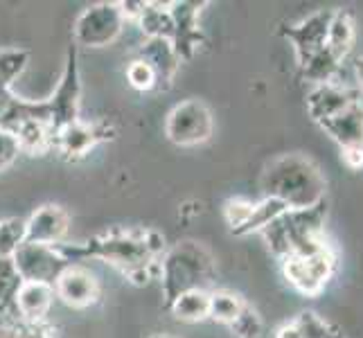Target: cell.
<instances>
[{
	"instance_id": "cell-18",
	"label": "cell",
	"mask_w": 363,
	"mask_h": 338,
	"mask_svg": "<svg viewBox=\"0 0 363 338\" xmlns=\"http://www.w3.org/2000/svg\"><path fill=\"white\" fill-rule=\"evenodd\" d=\"M11 133L16 135L21 154L45 156L50 152H55V133L50 129L48 122H41V120L21 122Z\"/></svg>"
},
{
	"instance_id": "cell-6",
	"label": "cell",
	"mask_w": 363,
	"mask_h": 338,
	"mask_svg": "<svg viewBox=\"0 0 363 338\" xmlns=\"http://www.w3.org/2000/svg\"><path fill=\"white\" fill-rule=\"evenodd\" d=\"M124 30V18L118 3H95L86 7L72 25L74 45L99 50L118 41Z\"/></svg>"
},
{
	"instance_id": "cell-33",
	"label": "cell",
	"mask_w": 363,
	"mask_h": 338,
	"mask_svg": "<svg viewBox=\"0 0 363 338\" xmlns=\"http://www.w3.org/2000/svg\"><path fill=\"white\" fill-rule=\"evenodd\" d=\"M18 156H21V147H18L16 135L7 129H0V171L9 169Z\"/></svg>"
},
{
	"instance_id": "cell-32",
	"label": "cell",
	"mask_w": 363,
	"mask_h": 338,
	"mask_svg": "<svg viewBox=\"0 0 363 338\" xmlns=\"http://www.w3.org/2000/svg\"><path fill=\"white\" fill-rule=\"evenodd\" d=\"M253 208H255V203L248 201V198H228V201L223 203V219H226V223L230 225L233 235L250 219Z\"/></svg>"
},
{
	"instance_id": "cell-5",
	"label": "cell",
	"mask_w": 363,
	"mask_h": 338,
	"mask_svg": "<svg viewBox=\"0 0 363 338\" xmlns=\"http://www.w3.org/2000/svg\"><path fill=\"white\" fill-rule=\"evenodd\" d=\"M82 74H79V55L77 45L68 47L64 72L57 84L55 93L45 102L50 108V129L52 133H59L68 124L79 122V108H82Z\"/></svg>"
},
{
	"instance_id": "cell-3",
	"label": "cell",
	"mask_w": 363,
	"mask_h": 338,
	"mask_svg": "<svg viewBox=\"0 0 363 338\" xmlns=\"http://www.w3.org/2000/svg\"><path fill=\"white\" fill-rule=\"evenodd\" d=\"M212 275H215V257L203 244L185 240L169 246L158 261V280L165 309L185 291L206 289Z\"/></svg>"
},
{
	"instance_id": "cell-30",
	"label": "cell",
	"mask_w": 363,
	"mask_h": 338,
	"mask_svg": "<svg viewBox=\"0 0 363 338\" xmlns=\"http://www.w3.org/2000/svg\"><path fill=\"white\" fill-rule=\"evenodd\" d=\"M228 327L233 329V334L237 338H259L262 332H264V322H262L259 314L250 307V305H244V309L240 311V316H237Z\"/></svg>"
},
{
	"instance_id": "cell-21",
	"label": "cell",
	"mask_w": 363,
	"mask_h": 338,
	"mask_svg": "<svg viewBox=\"0 0 363 338\" xmlns=\"http://www.w3.org/2000/svg\"><path fill=\"white\" fill-rule=\"evenodd\" d=\"M0 338H57V327L50 320L28 322L11 311H0Z\"/></svg>"
},
{
	"instance_id": "cell-9",
	"label": "cell",
	"mask_w": 363,
	"mask_h": 338,
	"mask_svg": "<svg viewBox=\"0 0 363 338\" xmlns=\"http://www.w3.org/2000/svg\"><path fill=\"white\" fill-rule=\"evenodd\" d=\"M203 7H208L206 0H201V3L199 0H172L169 3V14L174 23L172 45L181 61H190L206 41V34L199 25Z\"/></svg>"
},
{
	"instance_id": "cell-1",
	"label": "cell",
	"mask_w": 363,
	"mask_h": 338,
	"mask_svg": "<svg viewBox=\"0 0 363 338\" xmlns=\"http://www.w3.org/2000/svg\"><path fill=\"white\" fill-rule=\"evenodd\" d=\"M167 242L158 230H108L99 232L84 244H59L57 250L70 264H79L84 259H102L116 266L124 278L135 286H145L158 280V261L165 255Z\"/></svg>"
},
{
	"instance_id": "cell-23",
	"label": "cell",
	"mask_w": 363,
	"mask_h": 338,
	"mask_svg": "<svg viewBox=\"0 0 363 338\" xmlns=\"http://www.w3.org/2000/svg\"><path fill=\"white\" fill-rule=\"evenodd\" d=\"M286 212H289V208H286V203H282L280 198L264 196L259 203H255L253 215H250V219L235 232V237H244V235H253V232L267 230L273 221H278L282 215H286Z\"/></svg>"
},
{
	"instance_id": "cell-31",
	"label": "cell",
	"mask_w": 363,
	"mask_h": 338,
	"mask_svg": "<svg viewBox=\"0 0 363 338\" xmlns=\"http://www.w3.org/2000/svg\"><path fill=\"white\" fill-rule=\"evenodd\" d=\"M127 81L133 91L138 93H152L156 91V74L154 70L149 68L143 59H133L129 61V66H127Z\"/></svg>"
},
{
	"instance_id": "cell-2",
	"label": "cell",
	"mask_w": 363,
	"mask_h": 338,
	"mask_svg": "<svg viewBox=\"0 0 363 338\" xmlns=\"http://www.w3.org/2000/svg\"><path fill=\"white\" fill-rule=\"evenodd\" d=\"M267 196L280 198L289 210H307L325 201V179L305 156L286 154L269 162L262 176Z\"/></svg>"
},
{
	"instance_id": "cell-7",
	"label": "cell",
	"mask_w": 363,
	"mask_h": 338,
	"mask_svg": "<svg viewBox=\"0 0 363 338\" xmlns=\"http://www.w3.org/2000/svg\"><path fill=\"white\" fill-rule=\"evenodd\" d=\"M14 269L21 282H43L55 284L57 278L64 273L70 261L59 253L57 246H41V244H23L16 255L11 257Z\"/></svg>"
},
{
	"instance_id": "cell-4",
	"label": "cell",
	"mask_w": 363,
	"mask_h": 338,
	"mask_svg": "<svg viewBox=\"0 0 363 338\" xmlns=\"http://www.w3.org/2000/svg\"><path fill=\"white\" fill-rule=\"evenodd\" d=\"M215 133V118L201 99H185L165 118V135L177 147H199Z\"/></svg>"
},
{
	"instance_id": "cell-16",
	"label": "cell",
	"mask_w": 363,
	"mask_h": 338,
	"mask_svg": "<svg viewBox=\"0 0 363 338\" xmlns=\"http://www.w3.org/2000/svg\"><path fill=\"white\" fill-rule=\"evenodd\" d=\"M55 286L43 282H21L14 295V314L28 322L48 320L50 309L55 305Z\"/></svg>"
},
{
	"instance_id": "cell-29",
	"label": "cell",
	"mask_w": 363,
	"mask_h": 338,
	"mask_svg": "<svg viewBox=\"0 0 363 338\" xmlns=\"http://www.w3.org/2000/svg\"><path fill=\"white\" fill-rule=\"evenodd\" d=\"M294 327L298 329L300 338H341L332 329V325L318 318L314 311H303L294 320Z\"/></svg>"
},
{
	"instance_id": "cell-36",
	"label": "cell",
	"mask_w": 363,
	"mask_h": 338,
	"mask_svg": "<svg viewBox=\"0 0 363 338\" xmlns=\"http://www.w3.org/2000/svg\"><path fill=\"white\" fill-rule=\"evenodd\" d=\"M278 338H300V334L294 327V322H289V325H284V327L278 332Z\"/></svg>"
},
{
	"instance_id": "cell-20",
	"label": "cell",
	"mask_w": 363,
	"mask_h": 338,
	"mask_svg": "<svg viewBox=\"0 0 363 338\" xmlns=\"http://www.w3.org/2000/svg\"><path fill=\"white\" fill-rule=\"evenodd\" d=\"M167 311L181 322H201L210 318V291L206 289L185 291L167 307Z\"/></svg>"
},
{
	"instance_id": "cell-37",
	"label": "cell",
	"mask_w": 363,
	"mask_h": 338,
	"mask_svg": "<svg viewBox=\"0 0 363 338\" xmlns=\"http://www.w3.org/2000/svg\"><path fill=\"white\" fill-rule=\"evenodd\" d=\"M354 74H357V81H359V91L363 93V57H359L354 61Z\"/></svg>"
},
{
	"instance_id": "cell-39",
	"label": "cell",
	"mask_w": 363,
	"mask_h": 338,
	"mask_svg": "<svg viewBox=\"0 0 363 338\" xmlns=\"http://www.w3.org/2000/svg\"><path fill=\"white\" fill-rule=\"evenodd\" d=\"M0 311H3V309H0Z\"/></svg>"
},
{
	"instance_id": "cell-24",
	"label": "cell",
	"mask_w": 363,
	"mask_h": 338,
	"mask_svg": "<svg viewBox=\"0 0 363 338\" xmlns=\"http://www.w3.org/2000/svg\"><path fill=\"white\" fill-rule=\"evenodd\" d=\"M339 70H341V59L334 52H330L328 47H323L318 55H314L307 61V66L303 68V79L316 86L334 84V77Z\"/></svg>"
},
{
	"instance_id": "cell-38",
	"label": "cell",
	"mask_w": 363,
	"mask_h": 338,
	"mask_svg": "<svg viewBox=\"0 0 363 338\" xmlns=\"http://www.w3.org/2000/svg\"><path fill=\"white\" fill-rule=\"evenodd\" d=\"M149 338H177V336H174V334H152Z\"/></svg>"
},
{
	"instance_id": "cell-12",
	"label": "cell",
	"mask_w": 363,
	"mask_h": 338,
	"mask_svg": "<svg viewBox=\"0 0 363 338\" xmlns=\"http://www.w3.org/2000/svg\"><path fill=\"white\" fill-rule=\"evenodd\" d=\"M55 286V295L70 309H89L99 303L102 286L97 275L82 264H70L59 275Z\"/></svg>"
},
{
	"instance_id": "cell-10",
	"label": "cell",
	"mask_w": 363,
	"mask_h": 338,
	"mask_svg": "<svg viewBox=\"0 0 363 338\" xmlns=\"http://www.w3.org/2000/svg\"><path fill=\"white\" fill-rule=\"evenodd\" d=\"M332 16H334V9H328V11L323 9V11H314L311 16L303 18L296 25H282L280 28V34L296 50V59L300 68H305L307 61L325 47Z\"/></svg>"
},
{
	"instance_id": "cell-25",
	"label": "cell",
	"mask_w": 363,
	"mask_h": 338,
	"mask_svg": "<svg viewBox=\"0 0 363 338\" xmlns=\"http://www.w3.org/2000/svg\"><path fill=\"white\" fill-rule=\"evenodd\" d=\"M30 64V50L23 47H0V91H11L21 74Z\"/></svg>"
},
{
	"instance_id": "cell-22",
	"label": "cell",
	"mask_w": 363,
	"mask_h": 338,
	"mask_svg": "<svg viewBox=\"0 0 363 338\" xmlns=\"http://www.w3.org/2000/svg\"><path fill=\"white\" fill-rule=\"evenodd\" d=\"M354 43V23L350 11L345 9H334V16L330 21V30H328V41H325V47L334 52L341 61L345 59V55L352 50Z\"/></svg>"
},
{
	"instance_id": "cell-28",
	"label": "cell",
	"mask_w": 363,
	"mask_h": 338,
	"mask_svg": "<svg viewBox=\"0 0 363 338\" xmlns=\"http://www.w3.org/2000/svg\"><path fill=\"white\" fill-rule=\"evenodd\" d=\"M21 286V278L14 269V261L0 257V309L14 314V295Z\"/></svg>"
},
{
	"instance_id": "cell-26",
	"label": "cell",
	"mask_w": 363,
	"mask_h": 338,
	"mask_svg": "<svg viewBox=\"0 0 363 338\" xmlns=\"http://www.w3.org/2000/svg\"><path fill=\"white\" fill-rule=\"evenodd\" d=\"M23 244H28V225H25V219L23 217L0 219V257L11 259Z\"/></svg>"
},
{
	"instance_id": "cell-8",
	"label": "cell",
	"mask_w": 363,
	"mask_h": 338,
	"mask_svg": "<svg viewBox=\"0 0 363 338\" xmlns=\"http://www.w3.org/2000/svg\"><path fill=\"white\" fill-rule=\"evenodd\" d=\"M282 271L294 289L305 295H316L325 289V284L332 278L334 255L330 248L318 250V253L307 257L289 255L282 259Z\"/></svg>"
},
{
	"instance_id": "cell-27",
	"label": "cell",
	"mask_w": 363,
	"mask_h": 338,
	"mask_svg": "<svg viewBox=\"0 0 363 338\" xmlns=\"http://www.w3.org/2000/svg\"><path fill=\"white\" fill-rule=\"evenodd\" d=\"M244 300L233 291H210V318L221 325H230L244 309Z\"/></svg>"
},
{
	"instance_id": "cell-11",
	"label": "cell",
	"mask_w": 363,
	"mask_h": 338,
	"mask_svg": "<svg viewBox=\"0 0 363 338\" xmlns=\"http://www.w3.org/2000/svg\"><path fill=\"white\" fill-rule=\"evenodd\" d=\"M113 133L116 131L104 122L91 124V122L79 120L74 124H68V127H64L59 133H55V152L64 160L77 162L89 156L99 142L111 140Z\"/></svg>"
},
{
	"instance_id": "cell-14",
	"label": "cell",
	"mask_w": 363,
	"mask_h": 338,
	"mask_svg": "<svg viewBox=\"0 0 363 338\" xmlns=\"http://www.w3.org/2000/svg\"><path fill=\"white\" fill-rule=\"evenodd\" d=\"M138 59L154 70L156 74V91H169L174 77L181 68V59L174 52V45L169 39H147L140 50H138Z\"/></svg>"
},
{
	"instance_id": "cell-13",
	"label": "cell",
	"mask_w": 363,
	"mask_h": 338,
	"mask_svg": "<svg viewBox=\"0 0 363 338\" xmlns=\"http://www.w3.org/2000/svg\"><path fill=\"white\" fill-rule=\"evenodd\" d=\"M28 225V244L41 246H59L66 242L70 230L68 212L57 203H45L36 208L32 215L25 219Z\"/></svg>"
},
{
	"instance_id": "cell-15",
	"label": "cell",
	"mask_w": 363,
	"mask_h": 338,
	"mask_svg": "<svg viewBox=\"0 0 363 338\" xmlns=\"http://www.w3.org/2000/svg\"><path fill=\"white\" fill-rule=\"evenodd\" d=\"M361 99V93L354 89H347L341 84H323L316 86L307 97V111L314 122H325L334 116H339L350 104H354Z\"/></svg>"
},
{
	"instance_id": "cell-35",
	"label": "cell",
	"mask_w": 363,
	"mask_h": 338,
	"mask_svg": "<svg viewBox=\"0 0 363 338\" xmlns=\"http://www.w3.org/2000/svg\"><path fill=\"white\" fill-rule=\"evenodd\" d=\"M341 152H343V162L350 169L363 167V147H347V149H341Z\"/></svg>"
},
{
	"instance_id": "cell-17",
	"label": "cell",
	"mask_w": 363,
	"mask_h": 338,
	"mask_svg": "<svg viewBox=\"0 0 363 338\" xmlns=\"http://www.w3.org/2000/svg\"><path fill=\"white\" fill-rule=\"evenodd\" d=\"M320 127L334 142L341 145V149L363 147V104H361V99L354 104H350L345 111L339 113V116L320 122Z\"/></svg>"
},
{
	"instance_id": "cell-19",
	"label": "cell",
	"mask_w": 363,
	"mask_h": 338,
	"mask_svg": "<svg viewBox=\"0 0 363 338\" xmlns=\"http://www.w3.org/2000/svg\"><path fill=\"white\" fill-rule=\"evenodd\" d=\"M140 32L147 39H169L174 32V23L169 14V3H160V0H147L140 18L135 21Z\"/></svg>"
},
{
	"instance_id": "cell-34",
	"label": "cell",
	"mask_w": 363,
	"mask_h": 338,
	"mask_svg": "<svg viewBox=\"0 0 363 338\" xmlns=\"http://www.w3.org/2000/svg\"><path fill=\"white\" fill-rule=\"evenodd\" d=\"M145 3H147V0H120L118 9H120L124 23H135L138 18H140Z\"/></svg>"
}]
</instances>
